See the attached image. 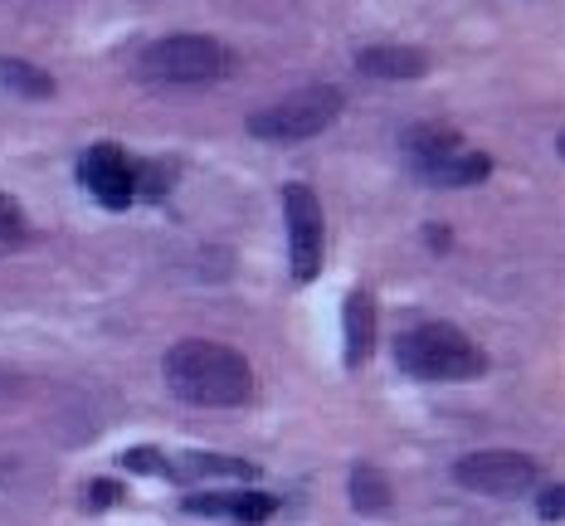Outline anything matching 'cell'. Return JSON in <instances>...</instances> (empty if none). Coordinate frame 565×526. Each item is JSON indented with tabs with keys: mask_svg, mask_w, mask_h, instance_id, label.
Returning a JSON list of instances; mask_svg holds the SVG:
<instances>
[{
	"mask_svg": "<svg viewBox=\"0 0 565 526\" xmlns=\"http://www.w3.org/2000/svg\"><path fill=\"white\" fill-rule=\"evenodd\" d=\"M0 84L20 98H54V78L30 58H6L0 54Z\"/></svg>",
	"mask_w": 565,
	"mask_h": 526,
	"instance_id": "cell-11",
	"label": "cell"
},
{
	"mask_svg": "<svg viewBox=\"0 0 565 526\" xmlns=\"http://www.w3.org/2000/svg\"><path fill=\"white\" fill-rule=\"evenodd\" d=\"M132 167L137 161L127 157L117 142H93L84 151V161H78V181L88 185V195L98 201L103 210H127L137 201L132 191Z\"/></svg>",
	"mask_w": 565,
	"mask_h": 526,
	"instance_id": "cell-8",
	"label": "cell"
},
{
	"mask_svg": "<svg viewBox=\"0 0 565 526\" xmlns=\"http://www.w3.org/2000/svg\"><path fill=\"white\" fill-rule=\"evenodd\" d=\"M561 487H546V493H541V502H536V507H541V517H546V522H561Z\"/></svg>",
	"mask_w": 565,
	"mask_h": 526,
	"instance_id": "cell-19",
	"label": "cell"
},
{
	"mask_svg": "<svg viewBox=\"0 0 565 526\" xmlns=\"http://www.w3.org/2000/svg\"><path fill=\"white\" fill-rule=\"evenodd\" d=\"M341 108H347V98H341V88L332 84H312V88H298L288 93V98H278L274 108H258L249 117V137H258V142H308V137L327 132V127L341 117Z\"/></svg>",
	"mask_w": 565,
	"mask_h": 526,
	"instance_id": "cell-4",
	"label": "cell"
},
{
	"mask_svg": "<svg viewBox=\"0 0 565 526\" xmlns=\"http://www.w3.org/2000/svg\"><path fill=\"white\" fill-rule=\"evenodd\" d=\"M137 68L151 84H220L234 74V54L210 34H167L141 50Z\"/></svg>",
	"mask_w": 565,
	"mask_h": 526,
	"instance_id": "cell-3",
	"label": "cell"
},
{
	"mask_svg": "<svg viewBox=\"0 0 565 526\" xmlns=\"http://www.w3.org/2000/svg\"><path fill=\"white\" fill-rule=\"evenodd\" d=\"M171 181H175V167L171 161H157V167H132V191L137 195H147V201H161V195L171 191Z\"/></svg>",
	"mask_w": 565,
	"mask_h": 526,
	"instance_id": "cell-14",
	"label": "cell"
},
{
	"mask_svg": "<svg viewBox=\"0 0 565 526\" xmlns=\"http://www.w3.org/2000/svg\"><path fill=\"white\" fill-rule=\"evenodd\" d=\"M161 376H167V390L185 405L200 409H234L254 395V371L249 361L234 346L205 342V336H191V342H175L161 361Z\"/></svg>",
	"mask_w": 565,
	"mask_h": 526,
	"instance_id": "cell-1",
	"label": "cell"
},
{
	"mask_svg": "<svg viewBox=\"0 0 565 526\" xmlns=\"http://www.w3.org/2000/svg\"><path fill=\"white\" fill-rule=\"evenodd\" d=\"M405 147L415 157L419 175L439 191H458V185H478L492 175V161L473 151L463 137H454L449 127H409L405 132Z\"/></svg>",
	"mask_w": 565,
	"mask_h": 526,
	"instance_id": "cell-5",
	"label": "cell"
},
{
	"mask_svg": "<svg viewBox=\"0 0 565 526\" xmlns=\"http://www.w3.org/2000/svg\"><path fill=\"white\" fill-rule=\"evenodd\" d=\"M234 507V493H200V497H185V512H205V517H230Z\"/></svg>",
	"mask_w": 565,
	"mask_h": 526,
	"instance_id": "cell-16",
	"label": "cell"
},
{
	"mask_svg": "<svg viewBox=\"0 0 565 526\" xmlns=\"http://www.w3.org/2000/svg\"><path fill=\"white\" fill-rule=\"evenodd\" d=\"M375 346V302L371 292H351L347 298V366H366Z\"/></svg>",
	"mask_w": 565,
	"mask_h": 526,
	"instance_id": "cell-10",
	"label": "cell"
},
{
	"mask_svg": "<svg viewBox=\"0 0 565 526\" xmlns=\"http://www.w3.org/2000/svg\"><path fill=\"white\" fill-rule=\"evenodd\" d=\"M356 68L371 78H419L429 74V58L409 44H375V50H361L356 54Z\"/></svg>",
	"mask_w": 565,
	"mask_h": 526,
	"instance_id": "cell-9",
	"label": "cell"
},
{
	"mask_svg": "<svg viewBox=\"0 0 565 526\" xmlns=\"http://www.w3.org/2000/svg\"><path fill=\"white\" fill-rule=\"evenodd\" d=\"M395 366L415 380H478L488 371V356L478 351V342L468 332H458L449 322H424L395 336Z\"/></svg>",
	"mask_w": 565,
	"mask_h": 526,
	"instance_id": "cell-2",
	"label": "cell"
},
{
	"mask_svg": "<svg viewBox=\"0 0 565 526\" xmlns=\"http://www.w3.org/2000/svg\"><path fill=\"white\" fill-rule=\"evenodd\" d=\"M351 507L375 517V512L391 507V483H385V473H375L371 463H356L351 468Z\"/></svg>",
	"mask_w": 565,
	"mask_h": 526,
	"instance_id": "cell-12",
	"label": "cell"
},
{
	"mask_svg": "<svg viewBox=\"0 0 565 526\" xmlns=\"http://www.w3.org/2000/svg\"><path fill=\"white\" fill-rule=\"evenodd\" d=\"M274 512H278V497H268V493H244V497H234L230 517L244 522V526H258V522L274 517Z\"/></svg>",
	"mask_w": 565,
	"mask_h": 526,
	"instance_id": "cell-15",
	"label": "cell"
},
{
	"mask_svg": "<svg viewBox=\"0 0 565 526\" xmlns=\"http://www.w3.org/2000/svg\"><path fill=\"white\" fill-rule=\"evenodd\" d=\"M30 244V219L10 195H0V254H15Z\"/></svg>",
	"mask_w": 565,
	"mask_h": 526,
	"instance_id": "cell-13",
	"label": "cell"
},
{
	"mask_svg": "<svg viewBox=\"0 0 565 526\" xmlns=\"http://www.w3.org/2000/svg\"><path fill=\"white\" fill-rule=\"evenodd\" d=\"M117 497H122V487H117V483H93V487H88V502H93V507H113Z\"/></svg>",
	"mask_w": 565,
	"mask_h": 526,
	"instance_id": "cell-18",
	"label": "cell"
},
{
	"mask_svg": "<svg viewBox=\"0 0 565 526\" xmlns=\"http://www.w3.org/2000/svg\"><path fill=\"white\" fill-rule=\"evenodd\" d=\"M127 468H132V473H161V477H171V463L167 459H161V453L157 449H132V453H127V459H122Z\"/></svg>",
	"mask_w": 565,
	"mask_h": 526,
	"instance_id": "cell-17",
	"label": "cell"
},
{
	"mask_svg": "<svg viewBox=\"0 0 565 526\" xmlns=\"http://www.w3.org/2000/svg\"><path fill=\"white\" fill-rule=\"evenodd\" d=\"M454 483L468 487V493H482V497H522V493H536L541 487V468L526 459V453L482 449V453H468V459L454 463Z\"/></svg>",
	"mask_w": 565,
	"mask_h": 526,
	"instance_id": "cell-6",
	"label": "cell"
},
{
	"mask_svg": "<svg viewBox=\"0 0 565 526\" xmlns=\"http://www.w3.org/2000/svg\"><path fill=\"white\" fill-rule=\"evenodd\" d=\"M282 219H288V259L292 278H317L322 273V249H327V229H322V201L312 185L288 181L282 185Z\"/></svg>",
	"mask_w": 565,
	"mask_h": 526,
	"instance_id": "cell-7",
	"label": "cell"
}]
</instances>
